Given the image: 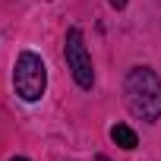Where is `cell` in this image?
<instances>
[{
  "instance_id": "5",
  "label": "cell",
  "mask_w": 161,
  "mask_h": 161,
  "mask_svg": "<svg viewBox=\"0 0 161 161\" xmlns=\"http://www.w3.org/2000/svg\"><path fill=\"white\" fill-rule=\"evenodd\" d=\"M108 3H111L114 10H123V7H126V0H108Z\"/></svg>"
},
{
  "instance_id": "1",
  "label": "cell",
  "mask_w": 161,
  "mask_h": 161,
  "mask_svg": "<svg viewBox=\"0 0 161 161\" xmlns=\"http://www.w3.org/2000/svg\"><path fill=\"white\" fill-rule=\"evenodd\" d=\"M123 98L133 117L145 123L161 120V76L152 66H133L123 79Z\"/></svg>"
},
{
  "instance_id": "4",
  "label": "cell",
  "mask_w": 161,
  "mask_h": 161,
  "mask_svg": "<svg viewBox=\"0 0 161 161\" xmlns=\"http://www.w3.org/2000/svg\"><path fill=\"white\" fill-rule=\"evenodd\" d=\"M111 139L120 145V148H126V152H133L136 145H139V139H136V133L126 126V123H117V126H111Z\"/></svg>"
},
{
  "instance_id": "3",
  "label": "cell",
  "mask_w": 161,
  "mask_h": 161,
  "mask_svg": "<svg viewBox=\"0 0 161 161\" xmlns=\"http://www.w3.org/2000/svg\"><path fill=\"white\" fill-rule=\"evenodd\" d=\"M63 57H66V69L73 73L79 89H92L95 86V66H92V54L86 47V38L79 29L66 32V44H63Z\"/></svg>"
},
{
  "instance_id": "7",
  "label": "cell",
  "mask_w": 161,
  "mask_h": 161,
  "mask_svg": "<svg viewBox=\"0 0 161 161\" xmlns=\"http://www.w3.org/2000/svg\"><path fill=\"white\" fill-rule=\"evenodd\" d=\"M10 161H29V158H10Z\"/></svg>"
},
{
  "instance_id": "6",
  "label": "cell",
  "mask_w": 161,
  "mask_h": 161,
  "mask_svg": "<svg viewBox=\"0 0 161 161\" xmlns=\"http://www.w3.org/2000/svg\"><path fill=\"white\" fill-rule=\"evenodd\" d=\"M95 161H111V158H108V155H98V158H95Z\"/></svg>"
},
{
  "instance_id": "2",
  "label": "cell",
  "mask_w": 161,
  "mask_h": 161,
  "mask_svg": "<svg viewBox=\"0 0 161 161\" xmlns=\"http://www.w3.org/2000/svg\"><path fill=\"white\" fill-rule=\"evenodd\" d=\"M13 86L22 101H38L47 89V66L35 51H22L13 63Z\"/></svg>"
}]
</instances>
